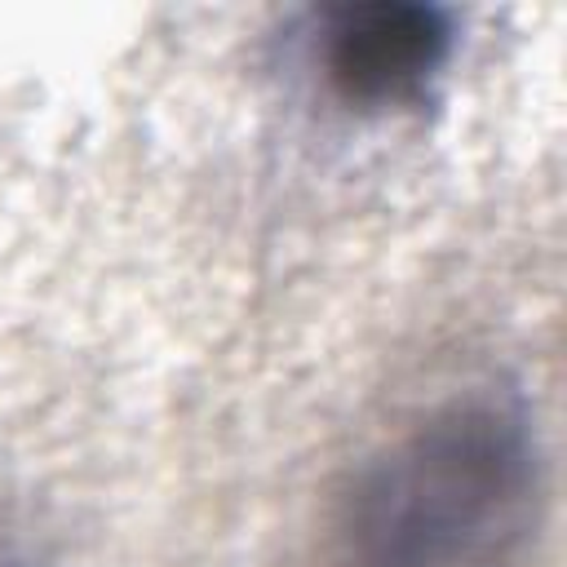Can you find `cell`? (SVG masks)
I'll use <instances>...</instances> for the list:
<instances>
[{
  "label": "cell",
  "instance_id": "7a4b0ae2",
  "mask_svg": "<svg viewBox=\"0 0 567 567\" xmlns=\"http://www.w3.org/2000/svg\"><path fill=\"white\" fill-rule=\"evenodd\" d=\"M456 22L425 0H359L323 18V75L350 106L416 102L447 66Z\"/></svg>",
  "mask_w": 567,
  "mask_h": 567
},
{
  "label": "cell",
  "instance_id": "6da1fadb",
  "mask_svg": "<svg viewBox=\"0 0 567 567\" xmlns=\"http://www.w3.org/2000/svg\"><path fill=\"white\" fill-rule=\"evenodd\" d=\"M536 492L540 452L523 399L465 390L354 474L337 514V567H501Z\"/></svg>",
  "mask_w": 567,
  "mask_h": 567
}]
</instances>
